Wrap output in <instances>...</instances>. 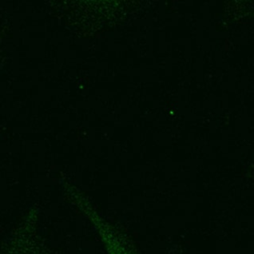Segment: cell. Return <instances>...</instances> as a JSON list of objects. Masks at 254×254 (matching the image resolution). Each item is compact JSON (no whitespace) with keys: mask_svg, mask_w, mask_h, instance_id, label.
<instances>
[{"mask_svg":"<svg viewBox=\"0 0 254 254\" xmlns=\"http://www.w3.org/2000/svg\"><path fill=\"white\" fill-rule=\"evenodd\" d=\"M106 248H107L109 254H132L124 246H121L116 241L110 240V239L107 242Z\"/></svg>","mask_w":254,"mask_h":254,"instance_id":"1","label":"cell"}]
</instances>
